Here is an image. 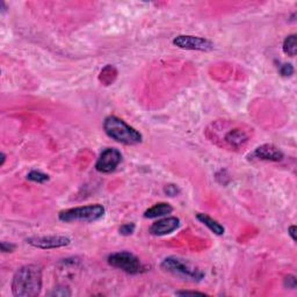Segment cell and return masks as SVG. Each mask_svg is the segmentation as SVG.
Instances as JSON below:
<instances>
[{
	"label": "cell",
	"instance_id": "cell-11",
	"mask_svg": "<svg viewBox=\"0 0 297 297\" xmlns=\"http://www.w3.org/2000/svg\"><path fill=\"white\" fill-rule=\"evenodd\" d=\"M252 157L266 162H281L284 158L283 152L273 144H264L255 148Z\"/></svg>",
	"mask_w": 297,
	"mask_h": 297
},
{
	"label": "cell",
	"instance_id": "cell-5",
	"mask_svg": "<svg viewBox=\"0 0 297 297\" xmlns=\"http://www.w3.org/2000/svg\"><path fill=\"white\" fill-rule=\"evenodd\" d=\"M107 262L112 267L121 270L130 275H137L146 272V267L142 264L138 256L129 251H120L112 253L108 255Z\"/></svg>",
	"mask_w": 297,
	"mask_h": 297
},
{
	"label": "cell",
	"instance_id": "cell-16",
	"mask_svg": "<svg viewBox=\"0 0 297 297\" xmlns=\"http://www.w3.org/2000/svg\"><path fill=\"white\" fill-rule=\"evenodd\" d=\"M279 71H280V75L282 76V77L288 78V77H291V76L294 75L295 69H294V66L291 65V64L284 63V64H282V65H280Z\"/></svg>",
	"mask_w": 297,
	"mask_h": 297
},
{
	"label": "cell",
	"instance_id": "cell-8",
	"mask_svg": "<svg viewBox=\"0 0 297 297\" xmlns=\"http://www.w3.org/2000/svg\"><path fill=\"white\" fill-rule=\"evenodd\" d=\"M26 242L30 246L41 248V250H51V248H59L70 245L71 240L65 236H39L29 237Z\"/></svg>",
	"mask_w": 297,
	"mask_h": 297
},
{
	"label": "cell",
	"instance_id": "cell-6",
	"mask_svg": "<svg viewBox=\"0 0 297 297\" xmlns=\"http://www.w3.org/2000/svg\"><path fill=\"white\" fill-rule=\"evenodd\" d=\"M173 44L180 49L196 50V51H211L214 49V43L210 40L193 35H179L174 38Z\"/></svg>",
	"mask_w": 297,
	"mask_h": 297
},
{
	"label": "cell",
	"instance_id": "cell-20",
	"mask_svg": "<svg viewBox=\"0 0 297 297\" xmlns=\"http://www.w3.org/2000/svg\"><path fill=\"white\" fill-rule=\"evenodd\" d=\"M164 192H165V194L168 195V196H176L180 193V190L178 186H175V184H167V186H165V188H164Z\"/></svg>",
	"mask_w": 297,
	"mask_h": 297
},
{
	"label": "cell",
	"instance_id": "cell-13",
	"mask_svg": "<svg viewBox=\"0 0 297 297\" xmlns=\"http://www.w3.org/2000/svg\"><path fill=\"white\" fill-rule=\"evenodd\" d=\"M196 218H198L200 222L203 224V226H206L208 229H209L212 234H215L217 236L224 235V231H226V229H224L223 226H220L217 220L214 219V218H211L210 216H208L207 214H202V212H200V214L196 215Z\"/></svg>",
	"mask_w": 297,
	"mask_h": 297
},
{
	"label": "cell",
	"instance_id": "cell-23",
	"mask_svg": "<svg viewBox=\"0 0 297 297\" xmlns=\"http://www.w3.org/2000/svg\"><path fill=\"white\" fill-rule=\"evenodd\" d=\"M296 227L295 226H291V227H289V229H288V234H289V236L291 237V239L294 240V242H296L297 240V237H296Z\"/></svg>",
	"mask_w": 297,
	"mask_h": 297
},
{
	"label": "cell",
	"instance_id": "cell-9",
	"mask_svg": "<svg viewBox=\"0 0 297 297\" xmlns=\"http://www.w3.org/2000/svg\"><path fill=\"white\" fill-rule=\"evenodd\" d=\"M180 227V219L178 217H165L158 219L148 229V232L154 236H166L175 231Z\"/></svg>",
	"mask_w": 297,
	"mask_h": 297
},
{
	"label": "cell",
	"instance_id": "cell-14",
	"mask_svg": "<svg viewBox=\"0 0 297 297\" xmlns=\"http://www.w3.org/2000/svg\"><path fill=\"white\" fill-rule=\"evenodd\" d=\"M282 49L283 53L290 56V57H294L296 56V51H297V36L296 34H291L286 38V40L283 41L282 44Z\"/></svg>",
	"mask_w": 297,
	"mask_h": 297
},
{
	"label": "cell",
	"instance_id": "cell-22",
	"mask_svg": "<svg viewBox=\"0 0 297 297\" xmlns=\"http://www.w3.org/2000/svg\"><path fill=\"white\" fill-rule=\"evenodd\" d=\"M175 295H179V296H187V295H200V296H204L206 294H204V292H200V291L180 290V291H176Z\"/></svg>",
	"mask_w": 297,
	"mask_h": 297
},
{
	"label": "cell",
	"instance_id": "cell-17",
	"mask_svg": "<svg viewBox=\"0 0 297 297\" xmlns=\"http://www.w3.org/2000/svg\"><path fill=\"white\" fill-rule=\"evenodd\" d=\"M135 229H136V226L134 223H126V224H123V226L120 227L119 232H120V235H122V236H130V235L134 234Z\"/></svg>",
	"mask_w": 297,
	"mask_h": 297
},
{
	"label": "cell",
	"instance_id": "cell-24",
	"mask_svg": "<svg viewBox=\"0 0 297 297\" xmlns=\"http://www.w3.org/2000/svg\"><path fill=\"white\" fill-rule=\"evenodd\" d=\"M6 162V155L2 152V163H0V166H4V164Z\"/></svg>",
	"mask_w": 297,
	"mask_h": 297
},
{
	"label": "cell",
	"instance_id": "cell-10",
	"mask_svg": "<svg viewBox=\"0 0 297 297\" xmlns=\"http://www.w3.org/2000/svg\"><path fill=\"white\" fill-rule=\"evenodd\" d=\"M248 138H250V136H248L246 130H244L239 127H234L228 129L226 135H224V139L222 140H224L226 145H228L229 147L239 148L248 142Z\"/></svg>",
	"mask_w": 297,
	"mask_h": 297
},
{
	"label": "cell",
	"instance_id": "cell-15",
	"mask_svg": "<svg viewBox=\"0 0 297 297\" xmlns=\"http://www.w3.org/2000/svg\"><path fill=\"white\" fill-rule=\"evenodd\" d=\"M27 179L30 180V181H33V182L43 183V182L48 181V180H49L50 178H49V175L46 174V173H43V172H41V171L33 170V171H30L29 173L27 174Z\"/></svg>",
	"mask_w": 297,
	"mask_h": 297
},
{
	"label": "cell",
	"instance_id": "cell-1",
	"mask_svg": "<svg viewBox=\"0 0 297 297\" xmlns=\"http://www.w3.org/2000/svg\"><path fill=\"white\" fill-rule=\"evenodd\" d=\"M42 289V268L30 264L20 267L12 280V292L15 297H35Z\"/></svg>",
	"mask_w": 297,
	"mask_h": 297
},
{
	"label": "cell",
	"instance_id": "cell-21",
	"mask_svg": "<svg viewBox=\"0 0 297 297\" xmlns=\"http://www.w3.org/2000/svg\"><path fill=\"white\" fill-rule=\"evenodd\" d=\"M15 248H17V246H15V245L12 244V243H9V242L0 243V250H2V252H4V253L13 252V251H15Z\"/></svg>",
	"mask_w": 297,
	"mask_h": 297
},
{
	"label": "cell",
	"instance_id": "cell-4",
	"mask_svg": "<svg viewBox=\"0 0 297 297\" xmlns=\"http://www.w3.org/2000/svg\"><path fill=\"white\" fill-rule=\"evenodd\" d=\"M106 209L101 204H90V206L71 208V209L62 210L58 214L59 220L65 223L84 222L92 223L101 219L105 216Z\"/></svg>",
	"mask_w": 297,
	"mask_h": 297
},
{
	"label": "cell",
	"instance_id": "cell-3",
	"mask_svg": "<svg viewBox=\"0 0 297 297\" xmlns=\"http://www.w3.org/2000/svg\"><path fill=\"white\" fill-rule=\"evenodd\" d=\"M160 267L167 273H171L175 276L182 278L184 280H191L199 282L204 279V272L201 268L191 263L190 260L179 258V256H167L160 264Z\"/></svg>",
	"mask_w": 297,
	"mask_h": 297
},
{
	"label": "cell",
	"instance_id": "cell-12",
	"mask_svg": "<svg viewBox=\"0 0 297 297\" xmlns=\"http://www.w3.org/2000/svg\"><path fill=\"white\" fill-rule=\"evenodd\" d=\"M173 211V208H172L171 204L160 202L155 204L154 207L148 208L147 210L144 212V217L145 218H158L163 217V216H166Z\"/></svg>",
	"mask_w": 297,
	"mask_h": 297
},
{
	"label": "cell",
	"instance_id": "cell-19",
	"mask_svg": "<svg viewBox=\"0 0 297 297\" xmlns=\"http://www.w3.org/2000/svg\"><path fill=\"white\" fill-rule=\"evenodd\" d=\"M283 286L289 289H295L297 286V281L295 275H288L283 280Z\"/></svg>",
	"mask_w": 297,
	"mask_h": 297
},
{
	"label": "cell",
	"instance_id": "cell-18",
	"mask_svg": "<svg viewBox=\"0 0 297 297\" xmlns=\"http://www.w3.org/2000/svg\"><path fill=\"white\" fill-rule=\"evenodd\" d=\"M50 296H62V297H64V296H71V291L69 290V288H64V287H57V288H55L53 291L50 292L49 294Z\"/></svg>",
	"mask_w": 297,
	"mask_h": 297
},
{
	"label": "cell",
	"instance_id": "cell-2",
	"mask_svg": "<svg viewBox=\"0 0 297 297\" xmlns=\"http://www.w3.org/2000/svg\"><path fill=\"white\" fill-rule=\"evenodd\" d=\"M103 130L112 139L126 145H136L143 140V136L138 130L114 115L107 116L105 119Z\"/></svg>",
	"mask_w": 297,
	"mask_h": 297
},
{
	"label": "cell",
	"instance_id": "cell-7",
	"mask_svg": "<svg viewBox=\"0 0 297 297\" xmlns=\"http://www.w3.org/2000/svg\"><path fill=\"white\" fill-rule=\"evenodd\" d=\"M122 160V155L118 148L108 147L100 154L95 168L100 173H110L116 170Z\"/></svg>",
	"mask_w": 297,
	"mask_h": 297
}]
</instances>
